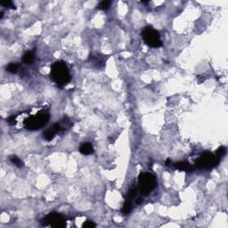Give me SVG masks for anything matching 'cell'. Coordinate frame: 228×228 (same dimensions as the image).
I'll use <instances>...</instances> for the list:
<instances>
[{
    "label": "cell",
    "mask_w": 228,
    "mask_h": 228,
    "mask_svg": "<svg viewBox=\"0 0 228 228\" xmlns=\"http://www.w3.org/2000/svg\"><path fill=\"white\" fill-rule=\"evenodd\" d=\"M51 76L53 80L59 87H63L67 85L70 80V75L69 69L65 62L59 61L54 62L52 65L51 69Z\"/></svg>",
    "instance_id": "1"
},
{
    "label": "cell",
    "mask_w": 228,
    "mask_h": 228,
    "mask_svg": "<svg viewBox=\"0 0 228 228\" xmlns=\"http://www.w3.org/2000/svg\"><path fill=\"white\" fill-rule=\"evenodd\" d=\"M50 115L45 111H40L36 115H32L24 120V125L27 129L37 130L43 128L49 120Z\"/></svg>",
    "instance_id": "2"
},
{
    "label": "cell",
    "mask_w": 228,
    "mask_h": 228,
    "mask_svg": "<svg viewBox=\"0 0 228 228\" xmlns=\"http://www.w3.org/2000/svg\"><path fill=\"white\" fill-rule=\"evenodd\" d=\"M138 185L140 194L143 195H148L157 186L156 177L151 173H141L138 177Z\"/></svg>",
    "instance_id": "3"
},
{
    "label": "cell",
    "mask_w": 228,
    "mask_h": 228,
    "mask_svg": "<svg viewBox=\"0 0 228 228\" xmlns=\"http://www.w3.org/2000/svg\"><path fill=\"white\" fill-rule=\"evenodd\" d=\"M142 37L144 43L153 48H158L162 45V41L159 32L152 27H145L142 31Z\"/></svg>",
    "instance_id": "4"
},
{
    "label": "cell",
    "mask_w": 228,
    "mask_h": 228,
    "mask_svg": "<svg viewBox=\"0 0 228 228\" xmlns=\"http://www.w3.org/2000/svg\"><path fill=\"white\" fill-rule=\"evenodd\" d=\"M220 159L217 155L212 154L211 152H204L195 161V166L199 169H212L217 167L219 164Z\"/></svg>",
    "instance_id": "5"
},
{
    "label": "cell",
    "mask_w": 228,
    "mask_h": 228,
    "mask_svg": "<svg viewBox=\"0 0 228 228\" xmlns=\"http://www.w3.org/2000/svg\"><path fill=\"white\" fill-rule=\"evenodd\" d=\"M174 167L177 169L179 170H184V171H187V172H191L194 170V167L192 165H190L188 162L185 161H181V162H177L174 164Z\"/></svg>",
    "instance_id": "6"
},
{
    "label": "cell",
    "mask_w": 228,
    "mask_h": 228,
    "mask_svg": "<svg viewBox=\"0 0 228 228\" xmlns=\"http://www.w3.org/2000/svg\"><path fill=\"white\" fill-rule=\"evenodd\" d=\"M79 152L84 155H89L94 152V149H93V146L90 143H85L80 146Z\"/></svg>",
    "instance_id": "7"
},
{
    "label": "cell",
    "mask_w": 228,
    "mask_h": 228,
    "mask_svg": "<svg viewBox=\"0 0 228 228\" xmlns=\"http://www.w3.org/2000/svg\"><path fill=\"white\" fill-rule=\"evenodd\" d=\"M22 61L26 64H30L34 61V54L32 52H27L22 56Z\"/></svg>",
    "instance_id": "8"
},
{
    "label": "cell",
    "mask_w": 228,
    "mask_h": 228,
    "mask_svg": "<svg viewBox=\"0 0 228 228\" xmlns=\"http://www.w3.org/2000/svg\"><path fill=\"white\" fill-rule=\"evenodd\" d=\"M131 210H132V202L126 199V202H125L123 209H122V212H123V214L128 215L131 212Z\"/></svg>",
    "instance_id": "9"
},
{
    "label": "cell",
    "mask_w": 228,
    "mask_h": 228,
    "mask_svg": "<svg viewBox=\"0 0 228 228\" xmlns=\"http://www.w3.org/2000/svg\"><path fill=\"white\" fill-rule=\"evenodd\" d=\"M54 136H55V132L51 128V129H49V130H46V131L44 133L43 137H44V139H45V141L50 142V141H52V140L54 139Z\"/></svg>",
    "instance_id": "10"
},
{
    "label": "cell",
    "mask_w": 228,
    "mask_h": 228,
    "mask_svg": "<svg viewBox=\"0 0 228 228\" xmlns=\"http://www.w3.org/2000/svg\"><path fill=\"white\" fill-rule=\"evenodd\" d=\"M18 69H19V64L16 63V62H11L6 67V70L10 73H12V74L16 73L18 71Z\"/></svg>",
    "instance_id": "11"
},
{
    "label": "cell",
    "mask_w": 228,
    "mask_h": 228,
    "mask_svg": "<svg viewBox=\"0 0 228 228\" xmlns=\"http://www.w3.org/2000/svg\"><path fill=\"white\" fill-rule=\"evenodd\" d=\"M136 195H137V189L136 188H133L131 190H129L128 192V194H127V200H129L131 202H133V200H135L136 198Z\"/></svg>",
    "instance_id": "12"
},
{
    "label": "cell",
    "mask_w": 228,
    "mask_h": 228,
    "mask_svg": "<svg viewBox=\"0 0 228 228\" xmlns=\"http://www.w3.org/2000/svg\"><path fill=\"white\" fill-rule=\"evenodd\" d=\"M111 1H108V0H104V1H102L99 3L98 4V8L100 10H103V11H105V10H108L111 6Z\"/></svg>",
    "instance_id": "13"
},
{
    "label": "cell",
    "mask_w": 228,
    "mask_h": 228,
    "mask_svg": "<svg viewBox=\"0 0 228 228\" xmlns=\"http://www.w3.org/2000/svg\"><path fill=\"white\" fill-rule=\"evenodd\" d=\"M10 161L13 164V165H15V166H17V167H19V168H21V167H22L23 166V163H22V161L17 157V156H11V158H10Z\"/></svg>",
    "instance_id": "14"
},
{
    "label": "cell",
    "mask_w": 228,
    "mask_h": 228,
    "mask_svg": "<svg viewBox=\"0 0 228 228\" xmlns=\"http://www.w3.org/2000/svg\"><path fill=\"white\" fill-rule=\"evenodd\" d=\"M226 152H227V149H226V147H224V146H221V147H219L218 150H217V152H216V155L218 156V157H222V156H224L225 154H226Z\"/></svg>",
    "instance_id": "15"
},
{
    "label": "cell",
    "mask_w": 228,
    "mask_h": 228,
    "mask_svg": "<svg viewBox=\"0 0 228 228\" xmlns=\"http://www.w3.org/2000/svg\"><path fill=\"white\" fill-rule=\"evenodd\" d=\"M1 4V5H3V6H4V7H6V8H11V9H15V5L12 4V2H11V1H4V2H1L0 3Z\"/></svg>",
    "instance_id": "16"
},
{
    "label": "cell",
    "mask_w": 228,
    "mask_h": 228,
    "mask_svg": "<svg viewBox=\"0 0 228 228\" xmlns=\"http://www.w3.org/2000/svg\"><path fill=\"white\" fill-rule=\"evenodd\" d=\"M95 227V224L92 221H87L83 224V227L84 228H92Z\"/></svg>",
    "instance_id": "17"
},
{
    "label": "cell",
    "mask_w": 228,
    "mask_h": 228,
    "mask_svg": "<svg viewBox=\"0 0 228 228\" xmlns=\"http://www.w3.org/2000/svg\"><path fill=\"white\" fill-rule=\"evenodd\" d=\"M7 122L10 125H14L15 124V117L14 116H11L7 119Z\"/></svg>",
    "instance_id": "18"
},
{
    "label": "cell",
    "mask_w": 228,
    "mask_h": 228,
    "mask_svg": "<svg viewBox=\"0 0 228 228\" xmlns=\"http://www.w3.org/2000/svg\"><path fill=\"white\" fill-rule=\"evenodd\" d=\"M165 164H166V166H171V165H170V164H171V161H170L169 159H168V160L166 161Z\"/></svg>",
    "instance_id": "19"
},
{
    "label": "cell",
    "mask_w": 228,
    "mask_h": 228,
    "mask_svg": "<svg viewBox=\"0 0 228 228\" xmlns=\"http://www.w3.org/2000/svg\"><path fill=\"white\" fill-rule=\"evenodd\" d=\"M3 16H4V12H0V18L2 19V18H3Z\"/></svg>",
    "instance_id": "20"
}]
</instances>
